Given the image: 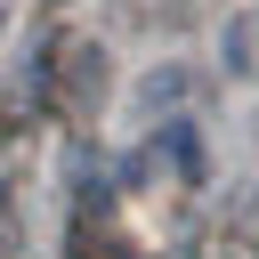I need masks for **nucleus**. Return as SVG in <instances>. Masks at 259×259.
<instances>
[{
  "label": "nucleus",
  "instance_id": "obj_2",
  "mask_svg": "<svg viewBox=\"0 0 259 259\" xmlns=\"http://www.w3.org/2000/svg\"><path fill=\"white\" fill-rule=\"evenodd\" d=\"M178 97H186V65H154V81L138 89L146 113H162V105H178Z\"/></svg>",
  "mask_w": 259,
  "mask_h": 259
},
{
  "label": "nucleus",
  "instance_id": "obj_3",
  "mask_svg": "<svg viewBox=\"0 0 259 259\" xmlns=\"http://www.w3.org/2000/svg\"><path fill=\"white\" fill-rule=\"evenodd\" d=\"M227 65L251 81V65H259V40H251V24H227Z\"/></svg>",
  "mask_w": 259,
  "mask_h": 259
},
{
  "label": "nucleus",
  "instance_id": "obj_1",
  "mask_svg": "<svg viewBox=\"0 0 259 259\" xmlns=\"http://www.w3.org/2000/svg\"><path fill=\"white\" fill-rule=\"evenodd\" d=\"M146 162H154V170H178V178H202V146H194V121H170V130H154Z\"/></svg>",
  "mask_w": 259,
  "mask_h": 259
},
{
  "label": "nucleus",
  "instance_id": "obj_4",
  "mask_svg": "<svg viewBox=\"0 0 259 259\" xmlns=\"http://www.w3.org/2000/svg\"><path fill=\"white\" fill-rule=\"evenodd\" d=\"M8 24H16V0H0V40H8Z\"/></svg>",
  "mask_w": 259,
  "mask_h": 259
}]
</instances>
